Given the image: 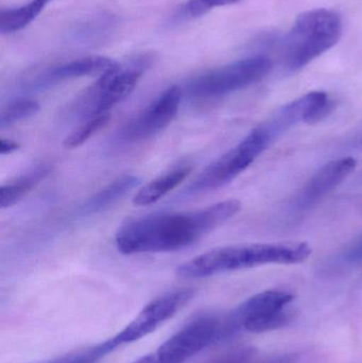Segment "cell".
<instances>
[{"instance_id":"obj_1","label":"cell","mask_w":362,"mask_h":363,"mask_svg":"<svg viewBox=\"0 0 362 363\" xmlns=\"http://www.w3.org/2000/svg\"><path fill=\"white\" fill-rule=\"evenodd\" d=\"M240 208L239 201L227 200L197 211L145 216L123 224L115 242L125 255L178 251L214 232Z\"/></svg>"},{"instance_id":"obj_2","label":"cell","mask_w":362,"mask_h":363,"mask_svg":"<svg viewBox=\"0 0 362 363\" xmlns=\"http://www.w3.org/2000/svg\"><path fill=\"white\" fill-rule=\"evenodd\" d=\"M310 254L312 247L302 241L227 245L210 250L181 264L176 273L183 279H204L265 264H301Z\"/></svg>"},{"instance_id":"obj_3","label":"cell","mask_w":362,"mask_h":363,"mask_svg":"<svg viewBox=\"0 0 362 363\" xmlns=\"http://www.w3.org/2000/svg\"><path fill=\"white\" fill-rule=\"evenodd\" d=\"M342 33V19L335 11L315 9L298 17L282 44L283 62L297 72L335 46Z\"/></svg>"},{"instance_id":"obj_4","label":"cell","mask_w":362,"mask_h":363,"mask_svg":"<svg viewBox=\"0 0 362 363\" xmlns=\"http://www.w3.org/2000/svg\"><path fill=\"white\" fill-rule=\"evenodd\" d=\"M229 313H203L195 315L172 335L154 353L134 363H184L212 345L232 336Z\"/></svg>"},{"instance_id":"obj_5","label":"cell","mask_w":362,"mask_h":363,"mask_svg":"<svg viewBox=\"0 0 362 363\" xmlns=\"http://www.w3.org/2000/svg\"><path fill=\"white\" fill-rule=\"evenodd\" d=\"M273 143L264 128L257 125L237 146L208 166L185 192L203 194L223 187L250 167Z\"/></svg>"},{"instance_id":"obj_6","label":"cell","mask_w":362,"mask_h":363,"mask_svg":"<svg viewBox=\"0 0 362 363\" xmlns=\"http://www.w3.org/2000/svg\"><path fill=\"white\" fill-rule=\"evenodd\" d=\"M272 67L273 62L269 57H247L196 77L189 81L186 91L193 99H218L259 82Z\"/></svg>"},{"instance_id":"obj_7","label":"cell","mask_w":362,"mask_h":363,"mask_svg":"<svg viewBox=\"0 0 362 363\" xmlns=\"http://www.w3.org/2000/svg\"><path fill=\"white\" fill-rule=\"evenodd\" d=\"M293 294L285 290L259 292L229 313L232 330L234 334L242 330L259 334L285 328L293 320Z\"/></svg>"},{"instance_id":"obj_8","label":"cell","mask_w":362,"mask_h":363,"mask_svg":"<svg viewBox=\"0 0 362 363\" xmlns=\"http://www.w3.org/2000/svg\"><path fill=\"white\" fill-rule=\"evenodd\" d=\"M150 64V57L145 55L134 59L128 66L119 64L114 69L100 76L78 100L77 108L81 116L87 119L108 113L134 91Z\"/></svg>"},{"instance_id":"obj_9","label":"cell","mask_w":362,"mask_h":363,"mask_svg":"<svg viewBox=\"0 0 362 363\" xmlns=\"http://www.w3.org/2000/svg\"><path fill=\"white\" fill-rule=\"evenodd\" d=\"M195 294V290L191 288H183L167 292L151 301L133 321L130 322L116 336L110 338L113 347L116 350L121 345L135 342L148 336L186 306L193 300Z\"/></svg>"},{"instance_id":"obj_10","label":"cell","mask_w":362,"mask_h":363,"mask_svg":"<svg viewBox=\"0 0 362 363\" xmlns=\"http://www.w3.org/2000/svg\"><path fill=\"white\" fill-rule=\"evenodd\" d=\"M182 99L179 86L166 89L146 110L130 121L120 131V140L138 143L148 140L163 131L176 118Z\"/></svg>"},{"instance_id":"obj_11","label":"cell","mask_w":362,"mask_h":363,"mask_svg":"<svg viewBox=\"0 0 362 363\" xmlns=\"http://www.w3.org/2000/svg\"><path fill=\"white\" fill-rule=\"evenodd\" d=\"M333 108V102L324 91H312L306 94L268 117L261 123L273 140H278L285 132L301 123H318L327 117Z\"/></svg>"},{"instance_id":"obj_12","label":"cell","mask_w":362,"mask_h":363,"mask_svg":"<svg viewBox=\"0 0 362 363\" xmlns=\"http://www.w3.org/2000/svg\"><path fill=\"white\" fill-rule=\"evenodd\" d=\"M356 166V160L351 157L334 160L325 164L299 190L291 202V211L293 213H304L312 208L346 180L354 172Z\"/></svg>"},{"instance_id":"obj_13","label":"cell","mask_w":362,"mask_h":363,"mask_svg":"<svg viewBox=\"0 0 362 363\" xmlns=\"http://www.w3.org/2000/svg\"><path fill=\"white\" fill-rule=\"evenodd\" d=\"M120 63L110 57H100V55L82 57V59L74 60L67 63L46 68L44 72L38 74L32 84L36 87H45L62 81L81 78V77H100L114 69Z\"/></svg>"},{"instance_id":"obj_14","label":"cell","mask_w":362,"mask_h":363,"mask_svg":"<svg viewBox=\"0 0 362 363\" xmlns=\"http://www.w3.org/2000/svg\"><path fill=\"white\" fill-rule=\"evenodd\" d=\"M140 184V179L135 176H123L117 180L113 181L106 187L89 198L80 208L82 215H94L101 213L108 207L113 206L115 203L129 194L132 189L137 187Z\"/></svg>"},{"instance_id":"obj_15","label":"cell","mask_w":362,"mask_h":363,"mask_svg":"<svg viewBox=\"0 0 362 363\" xmlns=\"http://www.w3.org/2000/svg\"><path fill=\"white\" fill-rule=\"evenodd\" d=\"M52 168L48 164H40L35 168L28 170L16 180L4 184L0 187V208H9L18 203L26 194L31 191L40 182L44 180Z\"/></svg>"},{"instance_id":"obj_16","label":"cell","mask_w":362,"mask_h":363,"mask_svg":"<svg viewBox=\"0 0 362 363\" xmlns=\"http://www.w3.org/2000/svg\"><path fill=\"white\" fill-rule=\"evenodd\" d=\"M191 172V167H181L151 181L135 194L133 199L134 204L137 206H148L157 202L168 192L180 185Z\"/></svg>"},{"instance_id":"obj_17","label":"cell","mask_w":362,"mask_h":363,"mask_svg":"<svg viewBox=\"0 0 362 363\" xmlns=\"http://www.w3.org/2000/svg\"><path fill=\"white\" fill-rule=\"evenodd\" d=\"M52 0H30L18 8L6 9L0 12V32L15 33L25 29Z\"/></svg>"},{"instance_id":"obj_18","label":"cell","mask_w":362,"mask_h":363,"mask_svg":"<svg viewBox=\"0 0 362 363\" xmlns=\"http://www.w3.org/2000/svg\"><path fill=\"white\" fill-rule=\"evenodd\" d=\"M242 0H187L181 4L172 14L170 23L172 25L186 23L203 16L213 9L218 6H232Z\"/></svg>"},{"instance_id":"obj_19","label":"cell","mask_w":362,"mask_h":363,"mask_svg":"<svg viewBox=\"0 0 362 363\" xmlns=\"http://www.w3.org/2000/svg\"><path fill=\"white\" fill-rule=\"evenodd\" d=\"M110 113L96 115L85 119L77 129H74L67 138L64 140V147L67 149L78 148L82 146L91 136L95 135L99 130L103 129L111 121Z\"/></svg>"},{"instance_id":"obj_20","label":"cell","mask_w":362,"mask_h":363,"mask_svg":"<svg viewBox=\"0 0 362 363\" xmlns=\"http://www.w3.org/2000/svg\"><path fill=\"white\" fill-rule=\"evenodd\" d=\"M40 104L33 99H17L0 113V129L33 116L40 111Z\"/></svg>"},{"instance_id":"obj_21","label":"cell","mask_w":362,"mask_h":363,"mask_svg":"<svg viewBox=\"0 0 362 363\" xmlns=\"http://www.w3.org/2000/svg\"><path fill=\"white\" fill-rule=\"evenodd\" d=\"M113 351L114 347H112L110 341L106 340L99 345L80 350L46 363H98L104 356L112 353Z\"/></svg>"},{"instance_id":"obj_22","label":"cell","mask_w":362,"mask_h":363,"mask_svg":"<svg viewBox=\"0 0 362 363\" xmlns=\"http://www.w3.org/2000/svg\"><path fill=\"white\" fill-rule=\"evenodd\" d=\"M342 262L346 264H362V239L357 241L341 256Z\"/></svg>"},{"instance_id":"obj_23","label":"cell","mask_w":362,"mask_h":363,"mask_svg":"<svg viewBox=\"0 0 362 363\" xmlns=\"http://www.w3.org/2000/svg\"><path fill=\"white\" fill-rule=\"evenodd\" d=\"M259 363H304V358L298 354H288V355L278 356L270 359L261 360Z\"/></svg>"},{"instance_id":"obj_24","label":"cell","mask_w":362,"mask_h":363,"mask_svg":"<svg viewBox=\"0 0 362 363\" xmlns=\"http://www.w3.org/2000/svg\"><path fill=\"white\" fill-rule=\"evenodd\" d=\"M19 144L13 140H6V138H2L0 142V155H11L14 151L18 150Z\"/></svg>"}]
</instances>
